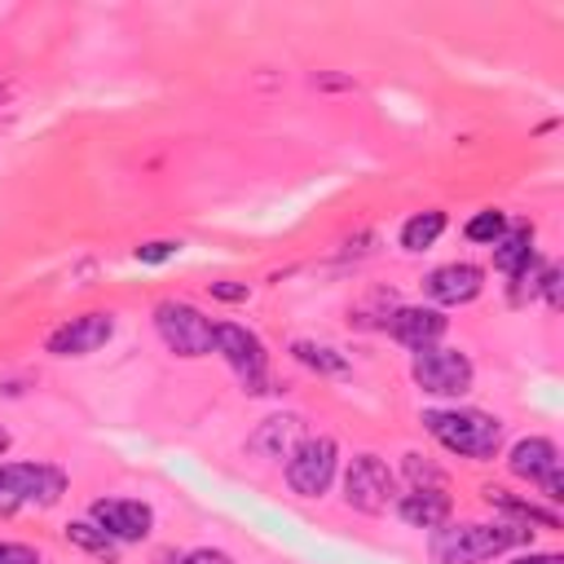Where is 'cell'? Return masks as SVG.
I'll return each mask as SVG.
<instances>
[{
	"mask_svg": "<svg viewBox=\"0 0 564 564\" xmlns=\"http://www.w3.org/2000/svg\"><path fill=\"white\" fill-rule=\"evenodd\" d=\"M529 529L524 524H507V520H463V524H436L427 538V551L436 564H480L494 560L502 551H511L516 542H524Z\"/></svg>",
	"mask_w": 564,
	"mask_h": 564,
	"instance_id": "cell-1",
	"label": "cell"
},
{
	"mask_svg": "<svg viewBox=\"0 0 564 564\" xmlns=\"http://www.w3.org/2000/svg\"><path fill=\"white\" fill-rule=\"evenodd\" d=\"M423 427L449 449V454H458V458H476V463H485V458H494L498 454V445H502V419H494V414H485V410H427L423 414Z\"/></svg>",
	"mask_w": 564,
	"mask_h": 564,
	"instance_id": "cell-2",
	"label": "cell"
},
{
	"mask_svg": "<svg viewBox=\"0 0 564 564\" xmlns=\"http://www.w3.org/2000/svg\"><path fill=\"white\" fill-rule=\"evenodd\" d=\"M66 494V471L53 463H0V516L22 507H53Z\"/></svg>",
	"mask_w": 564,
	"mask_h": 564,
	"instance_id": "cell-3",
	"label": "cell"
},
{
	"mask_svg": "<svg viewBox=\"0 0 564 564\" xmlns=\"http://www.w3.org/2000/svg\"><path fill=\"white\" fill-rule=\"evenodd\" d=\"M154 330L176 357H207L216 352V322L203 317L185 300H163L154 304Z\"/></svg>",
	"mask_w": 564,
	"mask_h": 564,
	"instance_id": "cell-4",
	"label": "cell"
},
{
	"mask_svg": "<svg viewBox=\"0 0 564 564\" xmlns=\"http://www.w3.org/2000/svg\"><path fill=\"white\" fill-rule=\"evenodd\" d=\"M410 375L414 383L427 392V397H463L471 392V379H476V366L463 348H419L414 361H410Z\"/></svg>",
	"mask_w": 564,
	"mask_h": 564,
	"instance_id": "cell-5",
	"label": "cell"
},
{
	"mask_svg": "<svg viewBox=\"0 0 564 564\" xmlns=\"http://www.w3.org/2000/svg\"><path fill=\"white\" fill-rule=\"evenodd\" d=\"M339 471V445L330 436H304L286 454V485L300 498H322Z\"/></svg>",
	"mask_w": 564,
	"mask_h": 564,
	"instance_id": "cell-6",
	"label": "cell"
},
{
	"mask_svg": "<svg viewBox=\"0 0 564 564\" xmlns=\"http://www.w3.org/2000/svg\"><path fill=\"white\" fill-rule=\"evenodd\" d=\"M344 502L352 511H366V516H379L397 502V476L392 467L379 458V454H357L344 471Z\"/></svg>",
	"mask_w": 564,
	"mask_h": 564,
	"instance_id": "cell-7",
	"label": "cell"
},
{
	"mask_svg": "<svg viewBox=\"0 0 564 564\" xmlns=\"http://www.w3.org/2000/svg\"><path fill=\"white\" fill-rule=\"evenodd\" d=\"M216 352L229 361V370L242 379L247 392H269V357H264V344L260 335H251L247 326L238 322H220L216 326Z\"/></svg>",
	"mask_w": 564,
	"mask_h": 564,
	"instance_id": "cell-8",
	"label": "cell"
},
{
	"mask_svg": "<svg viewBox=\"0 0 564 564\" xmlns=\"http://www.w3.org/2000/svg\"><path fill=\"white\" fill-rule=\"evenodd\" d=\"M507 467H511V476L538 485L546 502H560L564 498V476H560V449H555V441H546V436L516 441L511 454H507Z\"/></svg>",
	"mask_w": 564,
	"mask_h": 564,
	"instance_id": "cell-9",
	"label": "cell"
},
{
	"mask_svg": "<svg viewBox=\"0 0 564 564\" xmlns=\"http://www.w3.org/2000/svg\"><path fill=\"white\" fill-rule=\"evenodd\" d=\"M88 520L110 538V542H145L154 529V511L137 498H97L88 507Z\"/></svg>",
	"mask_w": 564,
	"mask_h": 564,
	"instance_id": "cell-10",
	"label": "cell"
},
{
	"mask_svg": "<svg viewBox=\"0 0 564 564\" xmlns=\"http://www.w3.org/2000/svg\"><path fill=\"white\" fill-rule=\"evenodd\" d=\"M110 335H115V317H110V313H79V317H70V322H62V326L44 339V348H48L53 357H88V352H97L101 344H110Z\"/></svg>",
	"mask_w": 564,
	"mask_h": 564,
	"instance_id": "cell-11",
	"label": "cell"
},
{
	"mask_svg": "<svg viewBox=\"0 0 564 564\" xmlns=\"http://www.w3.org/2000/svg\"><path fill=\"white\" fill-rule=\"evenodd\" d=\"M383 330L397 339V344H405V348H432V344H441V335L449 330V317L441 313V308H423V304H401V308H392L388 317H383Z\"/></svg>",
	"mask_w": 564,
	"mask_h": 564,
	"instance_id": "cell-12",
	"label": "cell"
},
{
	"mask_svg": "<svg viewBox=\"0 0 564 564\" xmlns=\"http://www.w3.org/2000/svg\"><path fill=\"white\" fill-rule=\"evenodd\" d=\"M423 291L436 300V304H471L480 291H485V269L480 264H467V260H454V264H441L423 278Z\"/></svg>",
	"mask_w": 564,
	"mask_h": 564,
	"instance_id": "cell-13",
	"label": "cell"
},
{
	"mask_svg": "<svg viewBox=\"0 0 564 564\" xmlns=\"http://www.w3.org/2000/svg\"><path fill=\"white\" fill-rule=\"evenodd\" d=\"M300 441H304V419L300 414H269L247 436V454H256V458H286Z\"/></svg>",
	"mask_w": 564,
	"mask_h": 564,
	"instance_id": "cell-14",
	"label": "cell"
},
{
	"mask_svg": "<svg viewBox=\"0 0 564 564\" xmlns=\"http://www.w3.org/2000/svg\"><path fill=\"white\" fill-rule=\"evenodd\" d=\"M392 507H397L401 520L414 524V529H436V524L449 520V494H445V489H410V494H401Z\"/></svg>",
	"mask_w": 564,
	"mask_h": 564,
	"instance_id": "cell-15",
	"label": "cell"
},
{
	"mask_svg": "<svg viewBox=\"0 0 564 564\" xmlns=\"http://www.w3.org/2000/svg\"><path fill=\"white\" fill-rule=\"evenodd\" d=\"M485 502L498 507V511H507V516H516L524 529H529V524H538V529H560V516H555V511L538 507L533 498H516V494H507V489H498V485L485 489Z\"/></svg>",
	"mask_w": 564,
	"mask_h": 564,
	"instance_id": "cell-16",
	"label": "cell"
},
{
	"mask_svg": "<svg viewBox=\"0 0 564 564\" xmlns=\"http://www.w3.org/2000/svg\"><path fill=\"white\" fill-rule=\"evenodd\" d=\"M291 357L300 366L317 370V375H348V357L335 352V348H326V344H317V339H295L291 344Z\"/></svg>",
	"mask_w": 564,
	"mask_h": 564,
	"instance_id": "cell-17",
	"label": "cell"
},
{
	"mask_svg": "<svg viewBox=\"0 0 564 564\" xmlns=\"http://www.w3.org/2000/svg\"><path fill=\"white\" fill-rule=\"evenodd\" d=\"M66 542L79 546V551H88V555H97V560H106V564L119 560V542H110L93 520H70L66 524Z\"/></svg>",
	"mask_w": 564,
	"mask_h": 564,
	"instance_id": "cell-18",
	"label": "cell"
},
{
	"mask_svg": "<svg viewBox=\"0 0 564 564\" xmlns=\"http://www.w3.org/2000/svg\"><path fill=\"white\" fill-rule=\"evenodd\" d=\"M445 234V212H419L401 225V247L405 251H427Z\"/></svg>",
	"mask_w": 564,
	"mask_h": 564,
	"instance_id": "cell-19",
	"label": "cell"
},
{
	"mask_svg": "<svg viewBox=\"0 0 564 564\" xmlns=\"http://www.w3.org/2000/svg\"><path fill=\"white\" fill-rule=\"evenodd\" d=\"M529 251H533V229L529 225H507V234L494 242V264L502 273H511Z\"/></svg>",
	"mask_w": 564,
	"mask_h": 564,
	"instance_id": "cell-20",
	"label": "cell"
},
{
	"mask_svg": "<svg viewBox=\"0 0 564 564\" xmlns=\"http://www.w3.org/2000/svg\"><path fill=\"white\" fill-rule=\"evenodd\" d=\"M542 273H546V260H542L538 251H529V256L511 269V304H529V300H538V291H542Z\"/></svg>",
	"mask_w": 564,
	"mask_h": 564,
	"instance_id": "cell-21",
	"label": "cell"
},
{
	"mask_svg": "<svg viewBox=\"0 0 564 564\" xmlns=\"http://www.w3.org/2000/svg\"><path fill=\"white\" fill-rule=\"evenodd\" d=\"M507 225H511V220H507V212H498V207H485V212H476V216L467 220V229H463V234H467L471 242H485V247H494V242L507 234Z\"/></svg>",
	"mask_w": 564,
	"mask_h": 564,
	"instance_id": "cell-22",
	"label": "cell"
},
{
	"mask_svg": "<svg viewBox=\"0 0 564 564\" xmlns=\"http://www.w3.org/2000/svg\"><path fill=\"white\" fill-rule=\"evenodd\" d=\"M405 476L414 489H445V471L436 463H427L423 454H405Z\"/></svg>",
	"mask_w": 564,
	"mask_h": 564,
	"instance_id": "cell-23",
	"label": "cell"
},
{
	"mask_svg": "<svg viewBox=\"0 0 564 564\" xmlns=\"http://www.w3.org/2000/svg\"><path fill=\"white\" fill-rule=\"evenodd\" d=\"M176 251H181L176 238H150V242L137 247V260H141V264H163V260H172Z\"/></svg>",
	"mask_w": 564,
	"mask_h": 564,
	"instance_id": "cell-24",
	"label": "cell"
},
{
	"mask_svg": "<svg viewBox=\"0 0 564 564\" xmlns=\"http://www.w3.org/2000/svg\"><path fill=\"white\" fill-rule=\"evenodd\" d=\"M0 564H40V551L26 542H0Z\"/></svg>",
	"mask_w": 564,
	"mask_h": 564,
	"instance_id": "cell-25",
	"label": "cell"
},
{
	"mask_svg": "<svg viewBox=\"0 0 564 564\" xmlns=\"http://www.w3.org/2000/svg\"><path fill=\"white\" fill-rule=\"evenodd\" d=\"M560 282H564V278H560V269H555V264H546V273H542V291H538V295H546V304H551V308H564Z\"/></svg>",
	"mask_w": 564,
	"mask_h": 564,
	"instance_id": "cell-26",
	"label": "cell"
},
{
	"mask_svg": "<svg viewBox=\"0 0 564 564\" xmlns=\"http://www.w3.org/2000/svg\"><path fill=\"white\" fill-rule=\"evenodd\" d=\"M212 295H216V300L238 304V300H247V295H251V286H247V282H212Z\"/></svg>",
	"mask_w": 564,
	"mask_h": 564,
	"instance_id": "cell-27",
	"label": "cell"
},
{
	"mask_svg": "<svg viewBox=\"0 0 564 564\" xmlns=\"http://www.w3.org/2000/svg\"><path fill=\"white\" fill-rule=\"evenodd\" d=\"M181 564H234V555H225V551H216V546H198V551H189Z\"/></svg>",
	"mask_w": 564,
	"mask_h": 564,
	"instance_id": "cell-28",
	"label": "cell"
},
{
	"mask_svg": "<svg viewBox=\"0 0 564 564\" xmlns=\"http://www.w3.org/2000/svg\"><path fill=\"white\" fill-rule=\"evenodd\" d=\"M511 564H564L560 551H529V555H516Z\"/></svg>",
	"mask_w": 564,
	"mask_h": 564,
	"instance_id": "cell-29",
	"label": "cell"
},
{
	"mask_svg": "<svg viewBox=\"0 0 564 564\" xmlns=\"http://www.w3.org/2000/svg\"><path fill=\"white\" fill-rule=\"evenodd\" d=\"M9 445H13V436H9V427H0V458L9 454Z\"/></svg>",
	"mask_w": 564,
	"mask_h": 564,
	"instance_id": "cell-30",
	"label": "cell"
}]
</instances>
